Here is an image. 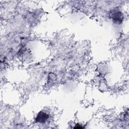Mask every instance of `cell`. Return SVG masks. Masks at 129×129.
Returning <instances> with one entry per match:
<instances>
[{
    "instance_id": "6da1fadb",
    "label": "cell",
    "mask_w": 129,
    "mask_h": 129,
    "mask_svg": "<svg viewBox=\"0 0 129 129\" xmlns=\"http://www.w3.org/2000/svg\"><path fill=\"white\" fill-rule=\"evenodd\" d=\"M110 17L112 21L117 24L121 23L123 20V15L122 13L117 10H114L111 12Z\"/></svg>"
},
{
    "instance_id": "7a4b0ae2",
    "label": "cell",
    "mask_w": 129,
    "mask_h": 129,
    "mask_svg": "<svg viewBox=\"0 0 129 129\" xmlns=\"http://www.w3.org/2000/svg\"><path fill=\"white\" fill-rule=\"evenodd\" d=\"M49 118V115L43 111H40L35 118V121L37 123H45Z\"/></svg>"
}]
</instances>
